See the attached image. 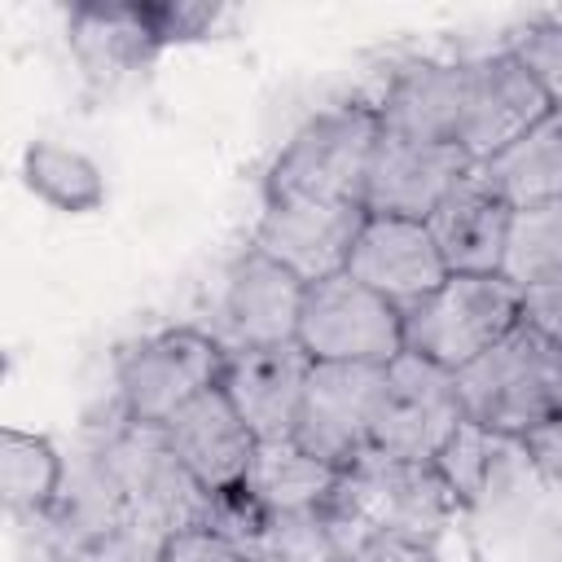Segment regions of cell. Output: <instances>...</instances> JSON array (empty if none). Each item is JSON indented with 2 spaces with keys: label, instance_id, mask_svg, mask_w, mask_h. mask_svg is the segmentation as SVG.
Masks as SVG:
<instances>
[{
  "label": "cell",
  "instance_id": "24",
  "mask_svg": "<svg viewBox=\"0 0 562 562\" xmlns=\"http://www.w3.org/2000/svg\"><path fill=\"white\" fill-rule=\"evenodd\" d=\"M553 272H562V198L514 211L505 263H501V277L518 290H527Z\"/></svg>",
  "mask_w": 562,
  "mask_h": 562
},
{
  "label": "cell",
  "instance_id": "1",
  "mask_svg": "<svg viewBox=\"0 0 562 562\" xmlns=\"http://www.w3.org/2000/svg\"><path fill=\"white\" fill-rule=\"evenodd\" d=\"M457 395L470 426L527 439L562 408V351L518 321V329L457 373Z\"/></svg>",
  "mask_w": 562,
  "mask_h": 562
},
{
  "label": "cell",
  "instance_id": "23",
  "mask_svg": "<svg viewBox=\"0 0 562 562\" xmlns=\"http://www.w3.org/2000/svg\"><path fill=\"white\" fill-rule=\"evenodd\" d=\"M66 461L48 435L18 426L0 430V496L13 514H48L61 501Z\"/></svg>",
  "mask_w": 562,
  "mask_h": 562
},
{
  "label": "cell",
  "instance_id": "14",
  "mask_svg": "<svg viewBox=\"0 0 562 562\" xmlns=\"http://www.w3.org/2000/svg\"><path fill=\"white\" fill-rule=\"evenodd\" d=\"M158 430H162L171 457H176L211 496L241 492L259 439L250 435V426L241 422V413L233 408V400L224 395V386L202 391L193 404H184V408H180L167 426H158Z\"/></svg>",
  "mask_w": 562,
  "mask_h": 562
},
{
  "label": "cell",
  "instance_id": "28",
  "mask_svg": "<svg viewBox=\"0 0 562 562\" xmlns=\"http://www.w3.org/2000/svg\"><path fill=\"white\" fill-rule=\"evenodd\" d=\"M522 325H531L544 342L562 351V272L522 290Z\"/></svg>",
  "mask_w": 562,
  "mask_h": 562
},
{
  "label": "cell",
  "instance_id": "19",
  "mask_svg": "<svg viewBox=\"0 0 562 562\" xmlns=\"http://www.w3.org/2000/svg\"><path fill=\"white\" fill-rule=\"evenodd\" d=\"M342 470L325 465L294 439H268L255 448V461L246 470V501L259 514H294V509H321L334 501Z\"/></svg>",
  "mask_w": 562,
  "mask_h": 562
},
{
  "label": "cell",
  "instance_id": "18",
  "mask_svg": "<svg viewBox=\"0 0 562 562\" xmlns=\"http://www.w3.org/2000/svg\"><path fill=\"white\" fill-rule=\"evenodd\" d=\"M378 127L391 136L417 140H457V110H461V61H408L400 66L378 97Z\"/></svg>",
  "mask_w": 562,
  "mask_h": 562
},
{
  "label": "cell",
  "instance_id": "26",
  "mask_svg": "<svg viewBox=\"0 0 562 562\" xmlns=\"http://www.w3.org/2000/svg\"><path fill=\"white\" fill-rule=\"evenodd\" d=\"M149 18L158 31V44H193L211 40L233 13L224 4H189V0H149Z\"/></svg>",
  "mask_w": 562,
  "mask_h": 562
},
{
  "label": "cell",
  "instance_id": "4",
  "mask_svg": "<svg viewBox=\"0 0 562 562\" xmlns=\"http://www.w3.org/2000/svg\"><path fill=\"white\" fill-rule=\"evenodd\" d=\"M228 364V347L198 325H167L119 347L114 386L123 422L132 426H167L184 404L202 391L220 386Z\"/></svg>",
  "mask_w": 562,
  "mask_h": 562
},
{
  "label": "cell",
  "instance_id": "12",
  "mask_svg": "<svg viewBox=\"0 0 562 562\" xmlns=\"http://www.w3.org/2000/svg\"><path fill=\"white\" fill-rule=\"evenodd\" d=\"M303 294H307V285L290 268H281L263 250L246 246L224 272V290H220V329L224 334H220V342L228 351L294 342Z\"/></svg>",
  "mask_w": 562,
  "mask_h": 562
},
{
  "label": "cell",
  "instance_id": "16",
  "mask_svg": "<svg viewBox=\"0 0 562 562\" xmlns=\"http://www.w3.org/2000/svg\"><path fill=\"white\" fill-rule=\"evenodd\" d=\"M66 44L79 70L97 83H114L149 66L162 44L149 18V0H79L66 13Z\"/></svg>",
  "mask_w": 562,
  "mask_h": 562
},
{
  "label": "cell",
  "instance_id": "21",
  "mask_svg": "<svg viewBox=\"0 0 562 562\" xmlns=\"http://www.w3.org/2000/svg\"><path fill=\"white\" fill-rule=\"evenodd\" d=\"M360 531L334 509H294V514H263L255 536V562H347Z\"/></svg>",
  "mask_w": 562,
  "mask_h": 562
},
{
  "label": "cell",
  "instance_id": "13",
  "mask_svg": "<svg viewBox=\"0 0 562 562\" xmlns=\"http://www.w3.org/2000/svg\"><path fill=\"white\" fill-rule=\"evenodd\" d=\"M347 272L386 303H395L400 312L422 303L430 290L448 281L443 255L426 220H400V215H364L347 255Z\"/></svg>",
  "mask_w": 562,
  "mask_h": 562
},
{
  "label": "cell",
  "instance_id": "20",
  "mask_svg": "<svg viewBox=\"0 0 562 562\" xmlns=\"http://www.w3.org/2000/svg\"><path fill=\"white\" fill-rule=\"evenodd\" d=\"M474 171L514 211L536 202H558L562 198V110H553L544 123H536L527 136H518L509 149L479 162Z\"/></svg>",
  "mask_w": 562,
  "mask_h": 562
},
{
  "label": "cell",
  "instance_id": "29",
  "mask_svg": "<svg viewBox=\"0 0 562 562\" xmlns=\"http://www.w3.org/2000/svg\"><path fill=\"white\" fill-rule=\"evenodd\" d=\"M347 562H439V549L404 536H360Z\"/></svg>",
  "mask_w": 562,
  "mask_h": 562
},
{
  "label": "cell",
  "instance_id": "10",
  "mask_svg": "<svg viewBox=\"0 0 562 562\" xmlns=\"http://www.w3.org/2000/svg\"><path fill=\"white\" fill-rule=\"evenodd\" d=\"M470 171L474 162L457 140H417V136H391L378 127V145L364 180V215L430 220V211Z\"/></svg>",
  "mask_w": 562,
  "mask_h": 562
},
{
  "label": "cell",
  "instance_id": "11",
  "mask_svg": "<svg viewBox=\"0 0 562 562\" xmlns=\"http://www.w3.org/2000/svg\"><path fill=\"white\" fill-rule=\"evenodd\" d=\"M364 224V206L342 202H303V198H263L250 246L290 268L303 285L347 272L351 241Z\"/></svg>",
  "mask_w": 562,
  "mask_h": 562
},
{
  "label": "cell",
  "instance_id": "27",
  "mask_svg": "<svg viewBox=\"0 0 562 562\" xmlns=\"http://www.w3.org/2000/svg\"><path fill=\"white\" fill-rule=\"evenodd\" d=\"M158 562H255V553L215 527H184L162 536Z\"/></svg>",
  "mask_w": 562,
  "mask_h": 562
},
{
  "label": "cell",
  "instance_id": "22",
  "mask_svg": "<svg viewBox=\"0 0 562 562\" xmlns=\"http://www.w3.org/2000/svg\"><path fill=\"white\" fill-rule=\"evenodd\" d=\"M22 184L40 202H48L53 211H66V215H88L105 202L101 167L83 149L57 145V140H31L22 149Z\"/></svg>",
  "mask_w": 562,
  "mask_h": 562
},
{
  "label": "cell",
  "instance_id": "5",
  "mask_svg": "<svg viewBox=\"0 0 562 562\" xmlns=\"http://www.w3.org/2000/svg\"><path fill=\"white\" fill-rule=\"evenodd\" d=\"M522 321V290L501 272L492 277H448L422 303L404 307V351L461 373L483 351H492Z\"/></svg>",
  "mask_w": 562,
  "mask_h": 562
},
{
  "label": "cell",
  "instance_id": "8",
  "mask_svg": "<svg viewBox=\"0 0 562 562\" xmlns=\"http://www.w3.org/2000/svg\"><path fill=\"white\" fill-rule=\"evenodd\" d=\"M549 114H553V101L509 48L461 57L457 145L470 154L474 167L509 149L518 136H527Z\"/></svg>",
  "mask_w": 562,
  "mask_h": 562
},
{
  "label": "cell",
  "instance_id": "15",
  "mask_svg": "<svg viewBox=\"0 0 562 562\" xmlns=\"http://www.w3.org/2000/svg\"><path fill=\"white\" fill-rule=\"evenodd\" d=\"M307 373H312V360L299 342L241 347V351H228L220 386L233 400V408L241 413V422L250 426V435L259 443H268V439L294 435Z\"/></svg>",
  "mask_w": 562,
  "mask_h": 562
},
{
  "label": "cell",
  "instance_id": "6",
  "mask_svg": "<svg viewBox=\"0 0 562 562\" xmlns=\"http://www.w3.org/2000/svg\"><path fill=\"white\" fill-rule=\"evenodd\" d=\"M294 342L312 364L386 369L395 356H404V312L360 285L351 272H334L307 285Z\"/></svg>",
  "mask_w": 562,
  "mask_h": 562
},
{
  "label": "cell",
  "instance_id": "3",
  "mask_svg": "<svg viewBox=\"0 0 562 562\" xmlns=\"http://www.w3.org/2000/svg\"><path fill=\"white\" fill-rule=\"evenodd\" d=\"M378 145L373 101H342L303 119L290 140L277 149L263 198H303V202H342L364 206V180Z\"/></svg>",
  "mask_w": 562,
  "mask_h": 562
},
{
  "label": "cell",
  "instance_id": "25",
  "mask_svg": "<svg viewBox=\"0 0 562 562\" xmlns=\"http://www.w3.org/2000/svg\"><path fill=\"white\" fill-rule=\"evenodd\" d=\"M509 53L536 75V83L544 88L553 110H562V18L531 22L522 35H514Z\"/></svg>",
  "mask_w": 562,
  "mask_h": 562
},
{
  "label": "cell",
  "instance_id": "7",
  "mask_svg": "<svg viewBox=\"0 0 562 562\" xmlns=\"http://www.w3.org/2000/svg\"><path fill=\"white\" fill-rule=\"evenodd\" d=\"M465 426V408L457 395V373L404 351L382 369V395L373 413V452L400 461H439L457 430Z\"/></svg>",
  "mask_w": 562,
  "mask_h": 562
},
{
  "label": "cell",
  "instance_id": "17",
  "mask_svg": "<svg viewBox=\"0 0 562 562\" xmlns=\"http://www.w3.org/2000/svg\"><path fill=\"white\" fill-rule=\"evenodd\" d=\"M509 220L514 206L492 193V184L470 171L426 220L448 277H492L505 263V241H509Z\"/></svg>",
  "mask_w": 562,
  "mask_h": 562
},
{
  "label": "cell",
  "instance_id": "2",
  "mask_svg": "<svg viewBox=\"0 0 562 562\" xmlns=\"http://www.w3.org/2000/svg\"><path fill=\"white\" fill-rule=\"evenodd\" d=\"M360 536H404L435 544L461 527V496L435 461H400L386 452H364L342 470L329 501Z\"/></svg>",
  "mask_w": 562,
  "mask_h": 562
},
{
  "label": "cell",
  "instance_id": "9",
  "mask_svg": "<svg viewBox=\"0 0 562 562\" xmlns=\"http://www.w3.org/2000/svg\"><path fill=\"white\" fill-rule=\"evenodd\" d=\"M382 395V369L373 364H312L294 443L334 470H351L373 452V413Z\"/></svg>",
  "mask_w": 562,
  "mask_h": 562
}]
</instances>
